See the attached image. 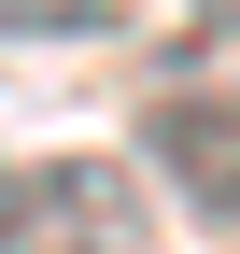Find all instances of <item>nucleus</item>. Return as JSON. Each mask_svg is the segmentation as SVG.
Masks as SVG:
<instances>
[{"mask_svg": "<svg viewBox=\"0 0 240 254\" xmlns=\"http://www.w3.org/2000/svg\"><path fill=\"white\" fill-rule=\"evenodd\" d=\"M0 254H156V184L127 155H28L0 170Z\"/></svg>", "mask_w": 240, "mask_h": 254, "instance_id": "f257e3e1", "label": "nucleus"}, {"mask_svg": "<svg viewBox=\"0 0 240 254\" xmlns=\"http://www.w3.org/2000/svg\"><path fill=\"white\" fill-rule=\"evenodd\" d=\"M156 155H170V170H184L212 212H240V113H198V99H170V113H156Z\"/></svg>", "mask_w": 240, "mask_h": 254, "instance_id": "f03ea898", "label": "nucleus"}, {"mask_svg": "<svg viewBox=\"0 0 240 254\" xmlns=\"http://www.w3.org/2000/svg\"><path fill=\"white\" fill-rule=\"evenodd\" d=\"M127 14H170V0H0V43H71V28H127Z\"/></svg>", "mask_w": 240, "mask_h": 254, "instance_id": "7ed1b4c3", "label": "nucleus"}]
</instances>
